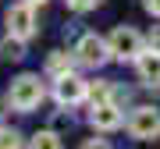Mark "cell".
Listing matches in <instances>:
<instances>
[{"label": "cell", "instance_id": "obj_14", "mask_svg": "<svg viewBox=\"0 0 160 149\" xmlns=\"http://www.w3.org/2000/svg\"><path fill=\"white\" fill-rule=\"evenodd\" d=\"M146 46L153 53H160V25H153V29H149V36H146Z\"/></svg>", "mask_w": 160, "mask_h": 149}, {"label": "cell", "instance_id": "obj_1", "mask_svg": "<svg viewBox=\"0 0 160 149\" xmlns=\"http://www.w3.org/2000/svg\"><path fill=\"white\" fill-rule=\"evenodd\" d=\"M43 103V82L36 78V74H22V78L11 82V89H7V107L18 110V114H29Z\"/></svg>", "mask_w": 160, "mask_h": 149}, {"label": "cell", "instance_id": "obj_12", "mask_svg": "<svg viewBox=\"0 0 160 149\" xmlns=\"http://www.w3.org/2000/svg\"><path fill=\"white\" fill-rule=\"evenodd\" d=\"M0 149H22V135L18 132H0Z\"/></svg>", "mask_w": 160, "mask_h": 149}, {"label": "cell", "instance_id": "obj_6", "mask_svg": "<svg viewBox=\"0 0 160 149\" xmlns=\"http://www.w3.org/2000/svg\"><path fill=\"white\" fill-rule=\"evenodd\" d=\"M128 132H132V138H153V135L160 132V110L139 107L135 114L128 117Z\"/></svg>", "mask_w": 160, "mask_h": 149}, {"label": "cell", "instance_id": "obj_15", "mask_svg": "<svg viewBox=\"0 0 160 149\" xmlns=\"http://www.w3.org/2000/svg\"><path fill=\"white\" fill-rule=\"evenodd\" d=\"M142 7H146L149 14H157V18H160V0H142Z\"/></svg>", "mask_w": 160, "mask_h": 149}, {"label": "cell", "instance_id": "obj_2", "mask_svg": "<svg viewBox=\"0 0 160 149\" xmlns=\"http://www.w3.org/2000/svg\"><path fill=\"white\" fill-rule=\"evenodd\" d=\"M107 43H110V57H118V60H135L139 53H142V36L135 29H128V25L114 29Z\"/></svg>", "mask_w": 160, "mask_h": 149}, {"label": "cell", "instance_id": "obj_3", "mask_svg": "<svg viewBox=\"0 0 160 149\" xmlns=\"http://www.w3.org/2000/svg\"><path fill=\"white\" fill-rule=\"evenodd\" d=\"M75 53H78V60L86 64V68H100V64H107V60H110V43L103 39V36L89 32V36H82V39H78Z\"/></svg>", "mask_w": 160, "mask_h": 149}, {"label": "cell", "instance_id": "obj_17", "mask_svg": "<svg viewBox=\"0 0 160 149\" xmlns=\"http://www.w3.org/2000/svg\"><path fill=\"white\" fill-rule=\"evenodd\" d=\"M25 4H32V7H36V4H46V0H25Z\"/></svg>", "mask_w": 160, "mask_h": 149}, {"label": "cell", "instance_id": "obj_4", "mask_svg": "<svg viewBox=\"0 0 160 149\" xmlns=\"http://www.w3.org/2000/svg\"><path fill=\"white\" fill-rule=\"evenodd\" d=\"M7 32L18 36V39H32L36 36V11L32 4H14L7 11Z\"/></svg>", "mask_w": 160, "mask_h": 149}, {"label": "cell", "instance_id": "obj_16", "mask_svg": "<svg viewBox=\"0 0 160 149\" xmlns=\"http://www.w3.org/2000/svg\"><path fill=\"white\" fill-rule=\"evenodd\" d=\"M82 149H110V146L103 142V138H92V142H86V146H82Z\"/></svg>", "mask_w": 160, "mask_h": 149}, {"label": "cell", "instance_id": "obj_9", "mask_svg": "<svg viewBox=\"0 0 160 149\" xmlns=\"http://www.w3.org/2000/svg\"><path fill=\"white\" fill-rule=\"evenodd\" d=\"M0 57H4V60H22L25 57V39L4 36V39H0Z\"/></svg>", "mask_w": 160, "mask_h": 149}, {"label": "cell", "instance_id": "obj_5", "mask_svg": "<svg viewBox=\"0 0 160 149\" xmlns=\"http://www.w3.org/2000/svg\"><path fill=\"white\" fill-rule=\"evenodd\" d=\"M53 96H57V103H64V107L82 103V99L89 96V82H82L78 74H61V78L53 82Z\"/></svg>", "mask_w": 160, "mask_h": 149}, {"label": "cell", "instance_id": "obj_8", "mask_svg": "<svg viewBox=\"0 0 160 149\" xmlns=\"http://www.w3.org/2000/svg\"><path fill=\"white\" fill-rule=\"evenodd\" d=\"M135 68H139V78L146 85H160V53H139L135 57Z\"/></svg>", "mask_w": 160, "mask_h": 149}, {"label": "cell", "instance_id": "obj_13", "mask_svg": "<svg viewBox=\"0 0 160 149\" xmlns=\"http://www.w3.org/2000/svg\"><path fill=\"white\" fill-rule=\"evenodd\" d=\"M64 4H68L71 11H92V7H100L103 0H64Z\"/></svg>", "mask_w": 160, "mask_h": 149}, {"label": "cell", "instance_id": "obj_10", "mask_svg": "<svg viewBox=\"0 0 160 149\" xmlns=\"http://www.w3.org/2000/svg\"><path fill=\"white\" fill-rule=\"evenodd\" d=\"M46 71H50L53 78H61V74H71V57H68V53H53V57L46 60Z\"/></svg>", "mask_w": 160, "mask_h": 149}, {"label": "cell", "instance_id": "obj_11", "mask_svg": "<svg viewBox=\"0 0 160 149\" xmlns=\"http://www.w3.org/2000/svg\"><path fill=\"white\" fill-rule=\"evenodd\" d=\"M29 149H64V146H61V135L57 132H39V135L32 138Z\"/></svg>", "mask_w": 160, "mask_h": 149}, {"label": "cell", "instance_id": "obj_7", "mask_svg": "<svg viewBox=\"0 0 160 149\" xmlns=\"http://www.w3.org/2000/svg\"><path fill=\"white\" fill-rule=\"evenodd\" d=\"M92 128H100V132H114V128H121V110L118 103H110V99H103V103H92Z\"/></svg>", "mask_w": 160, "mask_h": 149}]
</instances>
